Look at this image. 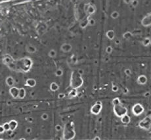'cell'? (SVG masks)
<instances>
[{"label": "cell", "mask_w": 151, "mask_h": 140, "mask_svg": "<svg viewBox=\"0 0 151 140\" xmlns=\"http://www.w3.org/2000/svg\"><path fill=\"white\" fill-rule=\"evenodd\" d=\"M112 51H113L112 47H111V46L106 47V52L107 53H109V54L111 53L112 52Z\"/></svg>", "instance_id": "cell-27"}, {"label": "cell", "mask_w": 151, "mask_h": 140, "mask_svg": "<svg viewBox=\"0 0 151 140\" xmlns=\"http://www.w3.org/2000/svg\"><path fill=\"white\" fill-rule=\"evenodd\" d=\"M63 74V71L62 69H57L56 71H55V75H56L57 76H59V77L62 76Z\"/></svg>", "instance_id": "cell-24"}, {"label": "cell", "mask_w": 151, "mask_h": 140, "mask_svg": "<svg viewBox=\"0 0 151 140\" xmlns=\"http://www.w3.org/2000/svg\"><path fill=\"white\" fill-rule=\"evenodd\" d=\"M148 81L147 77L145 75H140L139 76L137 79V82L140 85H145L146 84Z\"/></svg>", "instance_id": "cell-9"}, {"label": "cell", "mask_w": 151, "mask_h": 140, "mask_svg": "<svg viewBox=\"0 0 151 140\" xmlns=\"http://www.w3.org/2000/svg\"><path fill=\"white\" fill-rule=\"evenodd\" d=\"M141 24L143 27H149V26H151V13H148L144 17L141 21Z\"/></svg>", "instance_id": "cell-7"}, {"label": "cell", "mask_w": 151, "mask_h": 140, "mask_svg": "<svg viewBox=\"0 0 151 140\" xmlns=\"http://www.w3.org/2000/svg\"><path fill=\"white\" fill-rule=\"evenodd\" d=\"M150 44H151V40H150Z\"/></svg>", "instance_id": "cell-50"}, {"label": "cell", "mask_w": 151, "mask_h": 140, "mask_svg": "<svg viewBox=\"0 0 151 140\" xmlns=\"http://www.w3.org/2000/svg\"><path fill=\"white\" fill-rule=\"evenodd\" d=\"M113 111H114V113L117 117L121 118L124 115H127V113H128V110L120 103L115 105H113Z\"/></svg>", "instance_id": "cell-3"}, {"label": "cell", "mask_w": 151, "mask_h": 140, "mask_svg": "<svg viewBox=\"0 0 151 140\" xmlns=\"http://www.w3.org/2000/svg\"><path fill=\"white\" fill-rule=\"evenodd\" d=\"M26 96V90L23 87L19 89V95L18 98L19 99H24Z\"/></svg>", "instance_id": "cell-18"}, {"label": "cell", "mask_w": 151, "mask_h": 140, "mask_svg": "<svg viewBox=\"0 0 151 140\" xmlns=\"http://www.w3.org/2000/svg\"><path fill=\"white\" fill-rule=\"evenodd\" d=\"M88 11L90 13H93L95 11V9H93V7L92 6H90L88 9Z\"/></svg>", "instance_id": "cell-37"}, {"label": "cell", "mask_w": 151, "mask_h": 140, "mask_svg": "<svg viewBox=\"0 0 151 140\" xmlns=\"http://www.w3.org/2000/svg\"><path fill=\"white\" fill-rule=\"evenodd\" d=\"M120 40H117L116 42V44H120Z\"/></svg>", "instance_id": "cell-47"}, {"label": "cell", "mask_w": 151, "mask_h": 140, "mask_svg": "<svg viewBox=\"0 0 151 140\" xmlns=\"http://www.w3.org/2000/svg\"><path fill=\"white\" fill-rule=\"evenodd\" d=\"M41 117H42V119L43 121H47L49 118V115L47 113H43Z\"/></svg>", "instance_id": "cell-26"}, {"label": "cell", "mask_w": 151, "mask_h": 140, "mask_svg": "<svg viewBox=\"0 0 151 140\" xmlns=\"http://www.w3.org/2000/svg\"><path fill=\"white\" fill-rule=\"evenodd\" d=\"M102 109H103L102 102L99 101H97L96 103H95L91 107V110H90V111H91V113L93 114V115H97L101 113V110H102Z\"/></svg>", "instance_id": "cell-6"}, {"label": "cell", "mask_w": 151, "mask_h": 140, "mask_svg": "<svg viewBox=\"0 0 151 140\" xmlns=\"http://www.w3.org/2000/svg\"><path fill=\"white\" fill-rule=\"evenodd\" d=\"M25 132L27 134H32V128L30 127H28L26 128Z\"/></svg>", "instance_id": "cell-33"}, {"label": "cell", "mask_w": 151, "mask_h": 140, "mask_svg": "<svg viewBox=\"0 0 151 140\" xmlns=\"http://www.w3.org/2000/svg\"><path fill=\"white\" fill-rule=\"evenodd\" d=\"M5 132V130L3 126H0V134H3Z\"/></svg>", "instance_id": "cell-40"}, {"label": "cell", "mask_w": 151, "mask_h": 140, "mask_svg": "<svg viewBox=\"0 0 151 140\" xmlns=\"http://www.w3.org/2000/svg\"><path fill=\"white\" fill-rule=\"evenodd\" d=\"M55 130H56L57 132H60V131L62 130L63 127H62L61 125H60V124H57L56 126H55Z\"/></svg>", "instance_id": "cell-30"}, {"label": "cell", "mask_w": 151, "mask_h": 140, "mask_svg": "<svg viewBox=\"0 0 151 140\" xmlns=\"http://www.w3.org/2000/svg\"><path fill=\"white\" fill-rule=\"evenodd\" d=\"M150 118H151V114L150 115Z\"/></svg>", "instance_id": "cell-49"}, {"label": "cell", "mask_w": 151, "mask_h": 140, "mask_svg": "<svg viewBox=\"0 0 151 140\" xmlns=\"http://www.w3.org/2000/svg\"><path fill=\"white\" fill-rule=\"evenodd\" d=\"M34 94H35L34 92H31V95H32V96H33Z\"/></svg>", "instance_id": "cell-48"}, {"label": "cell", "mask_w": 151, "mask_h": 140, "mask_svg": "<svg viewBox=\"0 0 151 140\" xmlns=\"http://www.w3.org/2000/svg\"><path fill=\"white\" fill-rule=\"evenodd\" d=\"M61 50L63 52H65V53H67V52H70L72 49V45L70 44H68V43H64L63 45L61 46Z\"/></svg>", "instance_id": "cell-11"}, {"label": "cell", "mask_w": 151, "mask_h": 140, "mask_svg": "<svg viewBox=\"0 0 151 140\" xmlns=\"http://www.w3.org/2000/svg\"><path fill=\"white\" fill-rule=\"evenodd\" d=\"M59 88V86L56 82H52L50 84V89L51 91L53 92H56Z\"/></svg>", "instance_id": "cell-20"}, {"label": "cell", "mask_w": 151, "mask_h": 140, "mask_svg": "<svg viewBox=\"0 0 151 140\" xmlns=\"http://www.w3.org/2000/svg\"><path fill=\"white\" fill-rule=\"evenodd\" d=\"M150 95V94L149 92H146V93H145V96H146V97H147V96H149Z\"/></svg>", "instance_id": "cell-46"}, {"label": "cell", "mask_w": 151, "mask_h": 140, "mask_svg": "<svg viewBox=\"0 0 151 140\" xmlns=\"http://www.w3.org/2000/svg\"><path fill=\"white\" fill-rule=\"evenodd\" d=\"M131 33L130 32H127V33H126L124 35V38H126V39H128L131 36Z\"/></svg>", "instance_id": "cell-35"}, {"label": "cell", "mask_w": 151, "mask_h": 140, "mask_svg": "<svg viewBox=\"0 0 151 140\" xmlns=\"http://www.w3.org/2000/svg\"><path fill=\"white\" fill-rule=\"evenodd\" d=\"M76 135L74 130V125L73 122H68L65 126L64 130V139H73Z\"/></svg>", "instance_id": "cell-1"}, {"label": "cell", "mask_w": 151, "mask_h": 140, "mask_svg": "<svg viewBox=\"0 0 151 140\" xmlns=\"http://www.w3.org/2000/svg\"><path fill=\"white\" fill-rule=\"evenodd\" d=\"M120 121H121L122 123L127 125V124H129L130 123L131 118H130V116L127 114V115H125L123 116H122V117L120 118Z\"/></svg>", "instance_id": "cell-10"}, {"label": "cell", "mask_w": 151, "mask_h": 140, "mask_svg": "<svg viewBox=\"0 0 151 140\" xmlns=\"http://www.w3.org/2000/svg\"><path fill=\"white\" fill-rule=\"evenodd\" d=\"M124 3L126 4H131V2H132V0H124Z\"/></svg>", "instance_id": "cell-42"}, {"label": "cell", "mask_w": 151, "mask_h": 140, "mask_svg": "<svg viewBox=\"0 0 151 140\" xmlns=\"http://www.w3.org/2000/svg\"><path fill=\"white\" fill-rule=\"evenodd\" d=\"M3 127H4L5 131H7L9 130V122H6L4 125H3Z\"/></svg>", "instance_id": "cell-29"}, {"label": "cell", "mask_w": 151, "mask_h": 140, "mask_svg": "<svg viewBox=\"0 0 151 140\" xmlns=\"http://www.w3.org/2000/svg\"><path fill=\"white\" fill-rule=\"evenodd\" d=\"M142 44L145 47L149 46L150 44V39L149 38H145L143 40V42H142Z\"/></svg>", "instance_id": "cell-21"}, {"label": "cell", "mask_w": 151, "mask_h": 140, "mask_svg": "<svg viewBox=\"0 0 151 140\" xmlns=\"http://www.w3.org/2000/svg\"><path fill=\"white\" fill-rule=\"evenodd\" d=\"M70 84L73 88H80L83 85V79L82 76L78 72H73L72 74Z\"/></svg>", "instance_id": "cell-2"}, {"label": "cell", "mask_w": 151, "mask_h": 140, "mask_svg": "<svg viewBox=\"0 0 151 140\" xmlns=\"http://www.w3.org/2000/svg\"><path fill=\"white\" fill-rule=\"evenodd\" d=\"M88 24L91 26H93L95 25V20L93 19H90L88 20Z\"/></svg>", "instance_id": "cell-32"}, {"label": "cell", "mask_w": 151, "mask_h": 140, "mask_svg": "<svg viewBox=\"0 0 151 140\" xmlns=\"http://www.w3.org/2000/svg\"><path fill=\"white\" fill-rule=\"evenodd\" d=\"M19 92V89L17 88L16 87H14V86L11 87V88L9 89L10 94L14 99L18 98Z\"/></svg>", "instance_id": "cell-8"}, {"label": "cell", "mask_w": 151, "mask_h": 140, "mask_svg": "<svg viewBox=\"0 0 151 140\" xmlns=\"http://www.w3.org/2000/svg\"><path fill=\"white\" fill-rule=\"evenodd\" d=\"M58 97H59V99L65 98V93H59V95H58Z\"/></svg>", "instance_id": "cell-36"}, {"label": "cell", "mask_w": 151, "mask_h": 140, "mask_svg": "<svg viewBox=\"0 0 151 140\" xmlns=\"http://www.w3.org/2000/svg\"><path fill=\"white\" fill-rule=\"evenodd\" d=\"M3 61H4V64H5V65H7L8 66L13 63V58L11 57H9V56L5 57L4 58V59H3Z\"/></svg>", "instance_id": "cell-14"}, {"label": "cell", "mask_w": 151, "mask_h": 140, "mask_svg": "<svg viewBox=\"0 0 151 140\" xmlns=\"http://www.w3.org/2000/svg\"><path fill=\"white\" fill-rule=\"evenodd\" d=\"M7 105H12V102L11 101H7Z\"/></svg>", "instance_id": "cell-45"}, {"label": "cell", "mask_w": 151, "mask_h": 140, "mask_svg": "<svg viewBox=\"0 0 151 140\" xmlns=\"http://www.w3.org/2000/svg\"><path fill=\"white\" fill-rule=\"evenodd\" d=\"M121 103V101L118 97H115L114 100H112V104L113 105H117Z\"/></svg>", "instance_id": "cell-25"}, {"label": "cell", "mask_w": 151, "mask_h": 140, "mask_svg": "<svg viewBox=\"0 0 151 140\" xmlns=\"http://www.w3.org/2000/svg\"><path fill=\"white\" fill-rule=\"evenodd\" d=\"M57 55V52L54 49H51V50L49 51V56L51 58H54L56 57Z\"/></svg>", "instance_id": "cell-22"}, {"label": "cell", "mask_w": 151, "mask_h": 140, "mask_svg": "<svg viewBox=\"0 0 151 140\" xmlns=\"http://www.w3.org/2000/svg\"><path fill=\"white\" fill-rule=\"evenodd\" d=\"M27 52H28V53H34L36 52V48L33 45H28L27 47Z\"/></svg>", "instance_id": "cell-19"}, {"label": "cell", "mask_w": 151, "mask_h": 140, "mask_svg": "<svg viewBox=\"0 0 151 140\" xmlns=\"http://www.w3.org/2000/svg\"><path fill=\"white\" fill-rule=\"evenodd\" d=\"M26 85L30 87H33L36 85V81L33 78H29L26 82Z\"/></svg>", "instance_id": "cell-12"}, {"label": "cell", "mask_w": 151, "mask_h": 140, "mask_svg": "<svg viewBox=\"0 0 151 140\" xmlns=\"http://www.w3.org/2000/svg\"><path fill=\"white\" fill-rule=\"evenodd\" d=\"M128 92H129L128 89H127V87H124V88L123 89V93H127Z\"/></svg>", "instance_id": "cell-41"}, {"label": "cell", "mask_w": 151, "mask_h": 140, "mask_svg": "<svg viewBox=\"0 0 151 140\" xmlns=\"http://www.w3.org/2000/svg\"><path fill=\"white\" fill-rule=\"evenodd\" d=\"M6 132H7V135H9V136H11V135H12L14 131H13V130H10V129H9V130H8L7 131H6Z\"/></svg>", "instance_id": "cell-39"}, {"label": "cell", "mask_w": 151, "mask_h": 140, "mask_svg": "<svg viewBox=\"0 0 151 140\" xmlns=\"http://www.w3.org/2000/svg\"><path fill=\"white\" fill-rule=\"evenodd\" d=\"M124 73L126 74L127 76H129L132 74V71H131L129 69H126L124 71Z\"/></svg>", "instance_id": "cell-28"}, {"label": "cell", "mask_w": 151, "mask_h": 140, "mask_svg": "<svg viewBox=\"0 0 151 140\" xmlns=\"http://www.w3.org/2000/svg\"><path fill=\"white\" fill-rule=\"evenodd\" d=\"M93 140H100L101 139V138L99 136H95V138H93Z\"/></svg>", "instance_id": "cell-44"}, {"label": "cell", "mask_w": 151, "mask_h": 140, "mask_svg": "<svg viewBox=\"0 0 151 140\" xmlns=\"http://www.w3.org/2000/svg\"><path fill=\"white\" fill-rule=\"evenodd\" d=\"M111 17L113 19H116L117 18H118L119 17V13L118 11H113V12L111 13Z\"/></svg>", "instance_id": "cell-23"}, {"label": "cell", "mask_w": 151, "mask_h": 140, "mask_svg": "<svg viewBox=\"0 0 151 140\" xmlns=\"http://www.w3.org/2000/svg\"><path fill=\"white\" fill-rule=\"evenodd\" d=\"M145 111V109L143 106L140 103H136L133 106L132 109V112L133 115L135 116H139L143 114Z\"/></svg>", "instance_id": "cell-5"}, {"label": "cell", "mask_w": 151, "mask_h": 140, "mask_svg": "<svg viewBox=\"0 0 151 140\" xmlns=\"http://www.w3.org/2000/svg\"><path fill=\"white\" fill-rule=\"evenodd\" d=\"M9 129L13 131H14L17 128V126H18V122H17L16 121L12 120L9 122Z\"/></svg>", "instance_id": "cell-13"}, {"label": "cell", "mask_w": 151, "mask_h": 140, "mask_svg": "<svg viewBox=\"0 0 151 140\" xmlns=\"http://www.w3.org/2000/svg\"><path fill=\"white\" fill-rule=\"evenodd\" d=\"M139 126L141 129L145 130H149L151 128V118L150 116H147L146 117L139 122Z\"/></svg>", "instance_id": "cell-4"}, {"label": "cell", "mask_w": 151, "mask_h": 140, "mask_svg": "<svg viewBox=\"0 0 151 140\" xmlns=\"http://www.w3.org/2000/svg\"><path fill=\"white\" fill-rule=\"evenodd\" d=\"M78 90L76 88H72L70 92L68 93V97L70 98H74L78 95Z\"/></svg>", "instance_id": "cell-16"}, {"label": "cell", "mask_w": 151, "mask_h": 140, "mask_svg": "<svg viewBox=\"0 0 151 140\" xmlns=\"http://www.w3.org/2000/svg\"><path fill=\"white\" fill-rule=\"evenodd\" d=\"M27 121L28 122H33V118H32V117H28V118H27Z\"/></svg>", "instance_id": "cell-43"}, {"label": "cell", "mask_w": 151, "mask_h": 140, "mask_svg": "<svg viewBox=\"0 0 151 140\" xmlns=\"http://www.w3.org/2000/svg\"><path fill=\"white\" fill-rule=\"evenodd\" d=\"M118 89H119V88H118V87L117 86H116V85L112 86V90L113 92H117L118 91Z\"/></svg>", "instance_id": "cell-34"}, {"label": "cell", "mask_w": 151, "mask_h": 140, "mask_svg": "<svg viewBox=\"0 0 151 140\" xmlns=\"http://www.w3.org/2000/svg\"><path fill=\"white\" fill-rule=\"evenodd\" d=\"M106 37L108 38L110 40H112L114 38V36H115V33H114V30H109L106 33Z\"/></svg>", "instance_id": "cell-17"}, {"label": "cell", "mask_w": 151, "mask_h": 140, "mask_svg": "<svg viewBox=\"0 0 151 140\" xmlns=\"http://www.w3.org/2000/svg\"><path fill=\"white\" fill-rule=\"evenodd\" d=\"M6 84L9 87H13L14 84V80L12 76H8L6 78Z\"/></svg>", "instance_id": "cell-15"}, {"label": "cell", "mask_w": 151, "mask_h": 140, "mask_svg": "<svg viewBox=\"0 0 151 140\" xmlns=\"http://www.w3.org/2000/svg\"><path fill=\"white\" fill-rule=\"evenodd\" d=\"M131 4H132L133 7H135L137 6L138 1H137V0H132V2H131Z\"/></svg>", "instance_id": "cell-31"}, {"label": "cell", "mask_w": 151, "mask_h": 140, "mask_svg": "<svg viewBox=\"0 0 151 140\" xmlns=\"http://www.w3.org/2000/svg\"><path fill=\"white\" fill-rule=\"evenodd\" d=\"M78 74H80L81 76H82V75H83V73H84V71H83V69H78Z\"/></svg>", "instance_id": "cell-38"}]
</instances>
